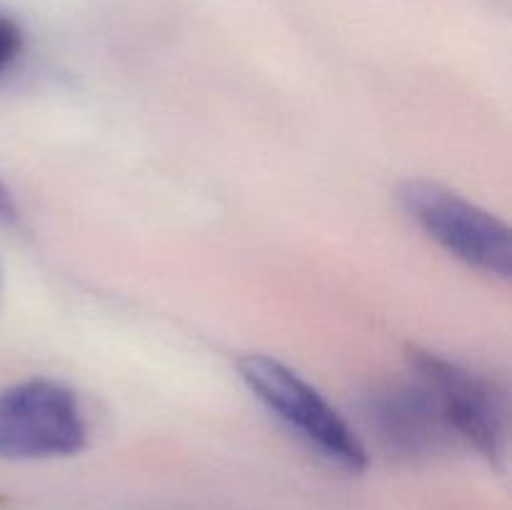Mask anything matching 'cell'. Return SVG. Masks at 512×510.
Listing matches in <instances>:
<instances>
[{"mask_svg": "<svg viewBox=\"0 0 512 510\" xmlns=\"http://www.w3.org/2000/svg\"><path fill=\"white\" fill-rule=\"evenodd\" d=\"M20 218L18 203H15L13 193H10L8 185L0 180V223H15Z\"/></svg>", "mask_w": 512, "mask_h": 510, "instance_id": "7", "label": "cell"}, {"mask_svg": "<svg viewBox=\"0 0 512 510\" xmlns=\"http://www.w3.org/2000/svg\"><path fill=\"white\" fill-rule=\"evenodd\" d=\"M85 443L88 423L68 385L30 378L0 390V458H68Z\"/></svg>", "mask_w": 512, "mask_h": 510, "instance_id": "4", "label": "cell"}, {"mask_svg": "<svg viewBox=\"0 0 512 510\" xmlns=\"http://www.w3.org/2000/svg\"><path fill=\"white\" fill-rule=\"evenodd\" d=\"M360 420L400 458H430L458 443L428 385L413 373L370 385L360 398Z\"/></svg>", "mask_w": 512, "mask_h": 510, "instance_id": "5", "label": "cell"}, {"mask_svg": "<svg viewBox=\"0 0 512 510\" xmlns=\"http://www.w3.org/2000/svg\"><path fill=\"white\" fill-rule=\"evenodd\" d=\"M408 370L433 393L458 443L478 450L488 463L508 458V400L493 378L428 348H408Z\"/></svg>", "mask_w": 512, "mask_h": 510, "instance_id": "3", "label": "cell"}, {"mask_svg": "<svg viewBox=\"0 0 512 510\" xmlns=\"http://www.w3.org/2000/svg\"><path fill=\"white\" fill-rule=\"evenodd\" d=\"M238 373L250 393L325 463L345 473H363L368 468L363 440L303 375L263 353L240 358Z\"/></svg>", "mask_w": 512, "mask_h": 510, "instance_id": "1", "label": "cell"}, {"mask_svg": "<svg viewBox=\"0 0 512 510\" xmlns=\"http://www.w3.org/2000/svg\"><path fill=\"white\" fill-rule=\"evenodd\" d=\"M398 203L428 238L460 263L488 278H510V228L498 215L435 180L403 183Z\"/></svg>", "mask_w": 512, "mask_h": 510, "instance_id": "2", "label": "cell"}, {"mask_svg": "<svg viewBox=\"0 0 512 510\" xmlns=\"http://www.w3.org/2000/svg\"><path fill=\"white\" fill-rule=\"evenodd\" d=\"M23 28L10 13L0 10V75L8 73L23 53Z\"/></svg>", "mask_w": 512, "mask_h": 510, "instance_id": "6", "label": "cell"}]
</instances>
